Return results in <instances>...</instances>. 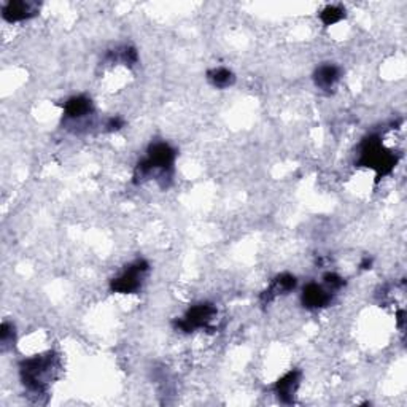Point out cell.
<instances>
[{"instance_id": "6da1fadb", "label": "cell", "mask_w": 407, "mask_h": 407, "mask_svg": "<svg viewBox=\"0 0 407 407\" xmlns=\"http://www.w3.org/2000/svg\"><path fill=\"white\" fill-rule=\"evenodd\" d=\"M337 80V70L333 65H324L317 73V85L321 87H331Z\"/></svg>"}, {"instance_id": "7a4b0ae2", "label": "cell", "mask_w": 407, "mask_h": 407, "mask_svg": "<svg viewBox=\"0 0 407 407\" xmlns=\"http://www.w3.org/2000/svg\"><path fill=\"white\" fill-rule=\"evenodd\" d=\"M215 85L218 86H224V85H229V80H231V73L228 70H224V68H218L215 72Z\"/></svg>"}]
</instances>
